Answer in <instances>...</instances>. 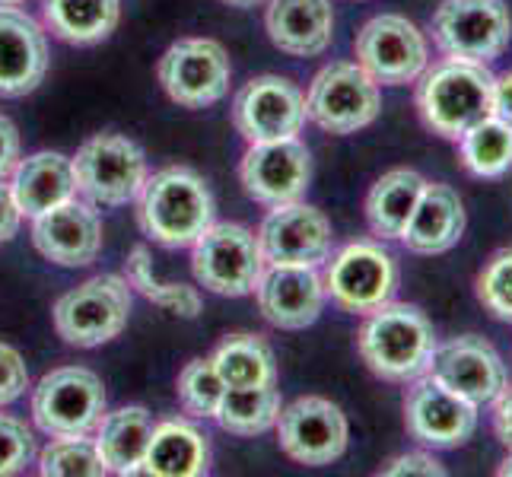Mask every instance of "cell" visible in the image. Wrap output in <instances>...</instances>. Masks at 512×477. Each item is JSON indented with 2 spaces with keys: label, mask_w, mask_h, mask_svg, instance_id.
I'll return each mask as SVG.
<instances>
[{
  "label": "cell",
  "mask_w": 512,
  "mask_h": 477,
  "mask_svg": "<svg viewBox=\"0 0 512 477\" xmlns=\"http://www.w3.org/2000/svg\"><path fill=\"white\" fill-rule=\"evenodd\" d=\"M140 229L163 249H188L214 223V194L188 166H166L140 188Z\"/></svg>",
  "instance_id": "6da1fadb"
},
{
  "label": "cell",
  "mask_w": 512,
  "mask_h": 477,
  "mask_svg": "<svg viewBox=\"0 0 512 477\" xmlns=\"http://www.w3.org/2000/svg\"><path fill=\"white\" fill-rule=\"evenodd\" d=\"M436 344L433 322L408 303H385L369 312L357 334L363 363L385 382H414L423 376Z\"/></svg>",
  "instance_id": "7a4b0ae2"
},
{
  "label": "cell",
  "mask_w": 512,
  "mask_h": 477,
  "mask_svg": "<svg viewBox=\"0 0 512 477\" xmlns=\"http://www.w3.org/2000/svg\"><path fill=\"white\" fill-rule=\"evenodd\" d=\"M417 112L433 134L458 140L493 115V74L487 64L446 58L417 77Z\"/></svg>",
  "instance_id": "3957f363"
},
{
  "label": "cell",
  "mask_w": 512,
  "mask_h": 477,
  "mask_svg": "<svg viewBox=\"0 0 512 477\" xmlns=\"http://www.w3.org/2000/svg\"><path fill=\"white\" fill-rule=\"evenodd\" d=\"M77 194L93 207H121L137 201L147 182V156L131 137L102 131L93 134L70 159Z\"/></svg>",
  "instance_id": "277c9868"
},
{
  "label": "cell",
  "mask_w": 512,
  "mask_h": 477,
  "mask_svg": "<svg viewBox=\"0 0 512 477\" xmlns=\"http://www.w3.org/2000/svg\"><path fill=\"white\" fill-rule=\"evenodd\" d=\"M131 315V287L125 277L99 274L67 290L55 303V331L70 347H99L118 338Z\"/></svg>",
  "instance_id": "5b68a950"
},
{
  "label": "cell",
  "mask_w": 512,
  "mask_h": 477,
  "mask_svg": "<svg viewBox=\"0 0 512 477\" xmlns=\"http://www.w3.org/2000/svg\"><path fill=\"white\" fill-rule=\"evenodd\" d=\"M430 32L446 58L490 64L512 42V16L503 0H443Z\"/></svg>",
  "instance_id": "8992f818"
},
{
  "label": "cell",
  "mask_w": 512,
  "mask_h": 477,
  "mask_svg": "<svg viewBox=\"0 0 512 477\" xmlns=\"http://www.w3.org/2000/svg\"><path fill=\"white\" fill-rule=\"evenodd\" d=\"M191 271L217 296L252 293L264 271L258 236L242 223H210L191 245Z\"/></svg>",
  "instance_id": "52a82bcc"
},
{
  "label": "cell",
  "mask_w": 512,
  "mask_h": 477,
  "mask_svg": "<svg viewBox=\"0 0 512 477\" xmlns=\"http://www.w3.org/2000/svg\"><path fill=\"white\" fill-rule=\"evenodd\" d=\"M322 280H325V293L344 312L369 315L395 299L401 271L392 252L382 249L373 239H360V242L344 245V249L328 261V271Z\"/></svg>",
  "instance_id": "ba28073f"
},
{
  "label": "cell",
  "mask_w": 512,
  "mask_h": 477,
  "mask_svg": "<svg viewBox=\"0 0 512 477\" xmlns=\"http://www.w3.org/2000/svg\"><path fill=\"white\" fill-rule=\"evenodd\" d=\"M105 414V385L83 366L51 369L35 385L32 420L45 436H83L99 427Z\"/></svg>",
  "instance_id": "9c48e42d"
},
{
  "label": "cell",
  "mask_w": 512,
  "mask_h": 477,
  "mask_svg": "<svg viewBox=\"0 0 512 477\" xmlns=\"http://www.w3.org/2000/svg\"><path fill=\"white\" fill-rule=\"evenodd\" d=\"M382 109L379 83L360 64L334 61L315 74L306 96V118L328 134H357Z\"/></svg>",
  "instance_id": "30bf717a"
},
{
  "label": "cell",
  "mask_w": 512,
  "mask_h": 477,
  "mask_svg": "<svg viewBox=\"0 0 512 477\" xmlns=\"http://www.w3.org/2000/svg\"><path fill=\"white\" fill-rule=\"evenodd\" d=\"M357 64L382 86H408L430 67V45L408 16L382 13L373 16L360 32L357 42Z\"/></svg>",
  "instance_id": "8fae6325"
},
{
  "label": "cell",
  "mask_w": 512,
  "mask_h": 477,
  "mask_svg": "<svg viewBox=\"0 0 512 477\" xmlns=\"http://www.w3.org/2000/svg\"><path fill=\"white\" fill-rule=\"evenodd\" d=\"M156 74L175 105L207 109L229 93L233 64H229L226 48L214 39H182L169 45Z\"/></svg>",
  "instance_id": "7c38bea8"
},
{
  "label": "cell",
  "mask_w": 512,
  "mask_h": 477,
  "mask_svg": "<svg viewBox=\"0 0 512 477\" xmlns=\"http://www.w3.org/2000/svg\"><path fill=\"white\" fill-rule=\"evenodd\" d=\"M274 427H277L280 449L299 465L322 468L338 462L347 452V439H350L347 417L328 398L319 395L296 398L287 408H280Z\"/></svg>",
  "instance_id": "4fadbf2b"
},
{
  "label": "cell",
  "mask_w": 512,
  "mask_h": 477,
  "mask_svg": "<svg viewBox=\"0 0 512 477\" xmlns=\"http://www.w3.org/2000/svg\"><path fill=\"white\" fill-rule=\"evenodd\" d=\"M478 404L449 392L443 382L423 373L411 382L404 398V427L420 446L458 449L478 430Z\"/></svg>",
  "instance_id": "5bb4252c"
},
{
  "label": "cell",
  "mask_w": 512,
  "mask_h": 477,
  "mask_svg": "<svg viewBox=\"0 0 512 477\" xmlns=\"http://www.w3.org/2000/svg\"><path fill=\"white\" fill-rule=\"evenodd\" d=\"M233 125L249 144L296 137L306 125V96L287 77H255L233 99Z\"/></svg>",
  "instance_id": "9a60e30c"
},
{
  "label": "cell",
  "mask_w": 512,
  "mask_h": 477,
  "mask_svg": "<svg viewBox=\"0 0 512 477\" xmlns=\"http://www.w3.org/2000/svg\"><path fill=\"white\" fill-rule=\"evenodd\" d=\"M242 188L264 207L303 201L312 182V153L299 137L252 144L239 166Z\"/></svg>",
  "instance_id": "2e32d148"
},
{
  "label": "cell",
  "mask_w": 512,
  "mask_h": 477,
  "mask_svg": "<svg viewBox=\"0 0 512 477\" xmlns=\"http://www.w3.org/2000/svg\"><path fill=\"white\" fill-rule=\"evenodd\" d=\"M331 223L319 207L293 201L271 207L258 229V245L264 264H306L322 268L331 258Z\"/></svg>",
  "instance_id": "e0dca14e"
},
{
  "label": "cell",
  "mask_w": 512,
  "mask_h": 477,
  "mask_svg": "<svg viewBox=\"0 0 512 477\" xmlns=\"http://www.w3.org/2000/svg\"><path fill=\"white\" fill-rule=\"evenodd\" d=\"M427 373L436 382H443L449 392L478 404V408L497 401L509 382L497 347L478 338V334H462V338L436 344Z\"/></svg>",
  "instance_id": "ac0fdd59"
},
{
  "label": "cell",
  "mask_w": 512,
  "mask_h": 477,
  "mask_svg": "<svg viewBox=\"0 0 512 477\" xmlns=\"http://www.w3.org/2000/svg\"><path fill=\"white\" fill-rule=\"evenodd\" d=\"M258 309L280 331H303L325 309V280L306 264H264L255 284Z\"/></svg>",
  "instance_id": "d6986e66"
},
{
  "label": "cell",
  "mask_w": 512,
  "mask_h": 477,
  "mask_svg": "<svg viewBox=\"0 0 512 477\" xmlns=\"http://www.w3.org/2000/svg\"><path fill=\"white\" fill-rule=\"evenodd\" d=\"M32 242L51 264L61 268H86L99 258L102 223L90 204L64 201L45 214L32 217Z\"/></svg>",
  "instance_id": "ffe728a7"
},
{
  "label": "cell",
  "mask_w": 512,
  "mask_h": 477,
  "mask_svg": "<svg viewBox=\"0 0 512 477\" xmlns=\"http://www.w3.org/2000/svg\"><path fill=\"white\" fill-rule=\"evenodd\" d=\"M48 74V39L29 13L0 7V99L39 90Z\"/></svg>",
  "instance_id": "44dd1931"
},
{
  "label": "cell",
  "mask_w": 512,
  "mask_h": 477,
  "mask_svg": "<svg viewBox=\"0 0 512 477\" xmlns=\"http://www.w3.org/2000/svg\"><path fill=\"white\" fill-rule=\"evenodd\" d=\"M264 29L274 48L293 58H315L331 45L334 7L331 0H271Z\"/></svg>",
  "instance_id": "7402d4cb"
},
{
  "label": "cell",
  "mask_w": 512,
  "mask_h": 477,
  "mask_svg": "<svg viewBox=\"0 0 512 477\" xmlns=\"http://www.w3.org/2000/svg\"><path fill=\"white\" fill-rule=\"evenodd\" d=\"M465 223L468 217L458 191L439 182H427L408 226H404L401 242L414 255H443L458 245V239L465 233Z\"/></svg>",
  "instance_id": "603a6c76"
},
{
  "label": "cell",
  "mask_w": 512,
  "mask_h": 477,
  "mask_svg": "<svg viewBox=\"0 0 512 477\" xmlns=\"http://www.w3.org/2000/svg\"><path fill=\"white\" fill-rule=\"evenodd\" d=\"M10 191L23 217H39L45 210L70 201L77 194L74 166H70V159L64 153L55 150L32 153L16 163Z\"/></svg>",
  "instance_id": "cb8c5ba5"
},
{
  "label": "cell",
  "mask_w": 512,
  "mask_h": 477,
  "mask_svg": "<svg viewBox=\"0 0 512 477\" xmlns=\"http://www.w3.org/2000/svg\"><path fill=\"white\" fill-rule=\"evenodd\" d=\"M210 471V439L188 420H163L153 427L144 474L201 477Z\"/></svg>",
  "instance_id": "d4e9b609"
},
{
  "label": "cell",
  "mask_w": 512,
  "mask_h": 477,
  "mask_svg": "<svg viewBox=\"0 0 512 477\" xmlns=\"http://www.w3.org/2000/svg\"><path fill=\"white\" fill-rule=\"evenodd\" d=\"M153 417L147 408L131 404V408H118L112 414H102L96 446L109 471L115 474H144V458L153 436Z\"/></svg>",
  "instance_id": "484cf974"
},
{
  "label": "cell",
  "mask_w": 512,
  "mask_h": 477,
  "mask_svg": "<svg viewBox=\"0 0 512 477\" xmlns=\"http://www.w3.org/2000/svg\"><path fill=\"white\" fill-rule=\"evenodd\" d=\"M42 20L67 45H99L121 20V0H42Z\"/></svg>",
  "instance_id": "4316f807"
},
{
  "label": "cell",
  "mask_w": 512,
  "mask_h": 477,
  "mask_svg": "<svg viewBox=\"0 0 512 477\" xmlns=\"http://www.w3.org/2000/svg\"><path fill=\"white\" fill-rule=\"evenodd\" d=\"M427 179L414 169H392L369 188L366 198V223L379 239H401L414 207L420 201Z\"/></svg>",
  "instance_id": "83f0119b"
},
{
  "label": "cell",
  "mask_w": 512,
  "mask_h": 477,
  "mask_svg": "<svg viewBox=\"0 0 512 477\" xmlns=\"http://www.w3.org/2000/svg\"><path fill=\"white\" fill-rule=\"evenodd\" d=\"M210 360H214V369L220 373L226 388L277 382L274 350L261 334H229Z\"/></svg>",
  "instance_id": "f1b7e54d"
},
{
  "label": "cell",
  "mask_w": 512,
  "mask_h": 477,
  "mask_svg": "<svg viewBox=\"0 0 512 477\" xmlns=\"http://www.w3.org/2000/svg\"><path fill=\"white\" fill-rule=\"evenodd\" d=\"M280 392L274 385H242L226 388L214 420L233 436H261L268 433L280 417Z\"/></svg>",
  "instance_id": "f546056e"
},
{
  "label": "cell",
  "mask_w": 512,
  "mask_h": 477,
  "mask_svg": "<svg viewBox=\"0 0 512 477\" xmlns=\"http://www.w3.org/2000/svg\"><path fill=\"white\" fill-rule=\"evenodd\" d=\"M458 156L478 179H500L512 169V128L497 115L481 118L458 137Z\"/></svg>",
  "instance_id": "4dcf8cb0"
},
{
  "label": "cell",
  "mask_w": 512,
  "mask_h": 477,
  "mask_svg": "<svg viewBox=\"0 0 512 477\" xmlns=\"http://www.w3.org/2000/svg\"><path fill=\"white\" fill-rule=\"evenodd\" d=\"M125 280L137 290L144 293L150 303L163 306L175 315L182 318H194L201 312V296L194 287H185V284H166V280L156 277L153 271V261H150V252L147 245H137V249L128 255V264H125Z\"/></svg>",
  "instance_id": "1f68e13d"
},
{
  "label": "cell",
  "mask_w": 512,
  "mask_h": 477,
  "mask_svg": "<svg viewBox=\"0 0 512 477\" xmlns=\"http://www.w3.org/2000/svg\"><path fill=\"white\" fill-rule=\"evenodd\" d=\"M39 471L45 477H102L109 474L105 468L96 439L83 436H55V443H48L39 452Z\"/></svg>",
  "instance_id": "d6a6232c"
},
{
  "label": "cell",
  "mask_w": 512,
  "mask_h": 477,
  "mask_svg": "<svg viewBox=\"0 0 512 477\" xmlns=\"http://www.w3.org/2000/svg\"><path fill=\"white\" fill-rule=\"evenodd\" d=\"M175 392H179L182 411L191 417H214L220 408V398L226 392V385L220 373L214 369V360H191L179 373L175 382Z\"/></svg>",
  "instance_id": "836d02e7"
},
{
  "label": "cell",
  "mask_w": 512,
  "mask_h": 477,
  "mask_svg": "<svg viewBox=\"0 0 512 477\" xmlns=\"http://www.w3.org/2000/svg\"><path fill=\"white\" fill-rule=\"evenodd\" d=\"M478 299L481 306L500 318L512 322V249H500L478 274Z\"/></svg>",
  "instance_id": "e575fe53"
},
{
  "label": "cell",
  "mask_w": 512,
  "mask_h": 477,
  "mask_svg": "<svg viewBox=\"0 0 512 477\" xmlns=\"http://www.w3.org/2000/svg\"><path fill=\"white\" fill-rule=\"evenodd\" d=\"M39 455L32 430L20 417L0 414V477L4 474H20L32 458Z\"/></svg>",
  "instance_id": "d590c367"
},
{
  "label": "cell",
  "mask_w": 512,
  "mask_h": 477,
  "mask_svg": "<svg viewBox=\"0 0 512 477\" xmlns=\"http://www.w3.org/2000/svg\"><path fill=\"white\" fill-rule=\"evenodd\" d=\"M26 388H29V369L20 357V350L0 344V408L20 401L26 395Z\"/></svg>",
  "instance_id": "8d00e7d4"
},
{
  "label": "cell",
  "mask_w": 512,
  "mask_h": 477,
  "mask_svg": "<svg viewBox=\"0 0 512 477\" xmlns=\"http://www.w3.org/2000/svg\"><path fill=\"white\" fill-rule=\"evenodd\" d=\"M385 477H408V474H423V477H446L443 462H436L433 455L427 452H408V455H398L395 462H388L382 468Z\"/></svg>",
  "instance_id": "74e56055"
},
{
  "label": "cell",
  "mask_w": 512,
  "mask_h": 477,
  "mask_svg": "<svg viewBox=\"0 0 512 477\" xmlns=\"http://www.w3.org/2000/svg\"><path fill=\"white\" fill-rule=\"evenodd\" d=\"M16 163H20V131L7 115H0V182L10 179Z\"/></svg>",
  "instance_id": "f35d334b"
},
{
  "label": "cell",
  "mask_w": 512,
  "mask_h": 477,
  "mask_svg": "<svg viewBox=\"0 0 512 477\" xmlns=\"http://www.w3.org/2000/svg\"><path fill=\"white\" fill-rule=\"evenodd\" d=\"M20 220H23V214H20V207H16V201H13L10 185L0 182V245L10 242L16 233H20Z\"/></svg>",
  "instance_id": "ab89813d"
},
{
  "label": "cell",
  "mask_w": 512,
  "mask_h": 477,
  "mask_svg": "<svg viewBox=\"0 0 512 477\" xmlns=\"http://www.w3.org/2000/svg\"><path fill=\"white\" fill-rule=\"evenodd\" d=\"M493 430H497L500 443L512 449V385L509 382L497 395V401H493Z\"/></svg>",
  "instance_id": "60d3db41"
},
{
  "label": "cell",
  "mask_w": 512,
  "mask_h": 477,
  "mask_svg": "<svg viewBox=\"0 0 512 477\" xmlns=\"http://www.w3.org/2000/svg\"><path fill=\"white\" fill-rule=\"evenodd\" d=\"M493 115L512 128V70L503 77H493Z\"/></svg>",
  "instance_id": "b9f144b4"
},
{
  "label": "cell",
  "mask_w": 512,
  "mask_h": 477,
  "mask_svg": "<svg viewBox=\"0 0 512 477\" xmlns=\"http://www.w3.org/2000/svg\"><path fill=\"white\" fill-rule=\"evenodd\" d=\"M497 474H500V477H512V449H509V455H506L503 462H500Z\"/></svg>",
  "instance_id": "7bdbcfd3"
},
{
  "label": "cell",
  "mask_w": 512,
  "mask_h": 477,
  "mask_svg": "<svg viewBox=\"0 0 512 477\" xmlns=\"http://www.w3.org/2000/svg\"><path fill=\"white\" fill-rule=\"evenodd\" d=\"M223 4H229V7H255V4H261V0H223Z\"/></svg>",
  "instance_id": "ee69618b"
},
{
  "label": "cell",
  "mask_w": 512,
  "mask_h": 477,
  "mask_svg": "<svg viewBox=\"0 0 512 477\" xmlns=\"http://www.w3.org/2000/svg\"><path fill=\"white\" fill-rule=\"evenodd\" d=\"M16 4H23V0H0V7H16Z\"/></svg>",
  "instance_id": "f6af8a7d"
}]
</instances>
